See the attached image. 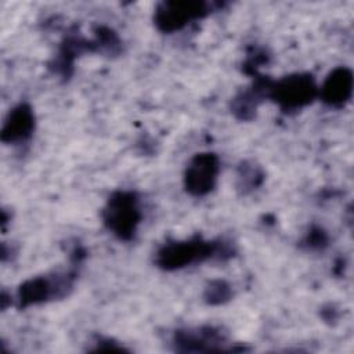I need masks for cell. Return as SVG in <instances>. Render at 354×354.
<instances>
[{
  "instance_id": "1",
  "label": "cell",
  "mask_w": 354,
  "mask_h": 354,
  "mask_svg": "<svg viewBox=\"0 0 354 354\" xmlns=\"http://www.w3.org/2000/svg\"><path fill=\"white\" fill-rule=\"evenodd\" d=\"M234 250L228 246V242L205 241L201 236H194L185 241H171L165 243L155 256V263L165 271H174L201 263L209 259H228Z\"/></svg>"
},
{
  "instance_id": "13",
  "label": "cell",
  "mask_w": 354,
  "mask_h": 354,
  "mask_svg": "<svg viewBox=\"0 0 354 354\" xmlns=\"http://www.w3.org/2000/svg\"><path fill=\"white\" fill-rule=\"evenodd\" d=\"M303 243L308 248V249H324L328 245V235L326 232L319 228V227H313L308 234L306 235V238L303 239Z\"/></svg>"
},
{
  "instance_id": "6",
  "label": "cell",
  "mask_w": 354,
  "mask_h": 354,
  "mask_svg": "<svg viewBox=\"0 0 354 354\" xmlns=\"http://www.w3.org/2000/svg\"><path fill=\"white\" fill-rule=\"evenodd\" d=\"M227 336L214 326H199L177 329L173 335V346L180 353H210V351H235Z\"/></svg>"
},
{
  "instance_id": "2",
  "label": "cell",
  "mask_w": 354,
  "mask_h": 354,
  "mask_svg": "<svg viewBox=\"0 0 354 354\" xmlns=\"http://www.w3.org/2000/svg\"><path fill=\"white\" fill-rule=\"evenodd\" d=\"M141 218L138 196L131 191L113 192L102 209L105 227L120 241H131L134 238Z\"/></svg>"
},
{
  "instance_id": "3",
  "label": "cell",
  "mask_w": 354,
  "mask_h": 354,
  "mask_svg": "<svg viewBox=\"0 0 354 354\" xmlns=\"http://www.w3.org/2000/svg\"><path fill=\"white\" fill-rule=\"evenodd\" d=\"M317 95L318 87L310 73H293L274 82L270 80L267 87V97L285 112L307 106Z\"/></svg>"
},
{
  "instance_id": "9",
  "label": "cell",
  "mask_w": 354,
  "mask_h": 354,
  "mask_svg": "<svg viewBox=\"0 0 354 354\" xmlns=\"http://www.w3.org/2000/svg\"><path fill=\"white\" fill-rule=\"evenodd\" d=\"M35 130V113L29 104L21 102L14 106L4 119L1 141L8 144L24 142L30 138Z\"/></svg>"
},
{
  "instance_id": "12",
  "label": "cell",
  "mask_w": 354,
  "mask_h": 354,
  "mask_svg": "<svg viewBox=\"0 0 354 354\" xmlns=\"http://www.w3.org/2000/svg\"><path fill=\"white\" fill-rule=\"evenodd\" d=\"M231 296H232L231 286L225 281H220V279L209 282L203 293V297L209 304H223L228 301Z\"/></svg>"
},
{
  "instance_id": "5",
  "label": "cell",
  "mask_w": 354,
  "mask_h": 354,
  "mask_svg": "<svg viewBox=\"0 0 354 354\" xmlns=\"http://www.w3.org/2000/svg\"><path fill=\"white\" fill-rule=\"evenodd\" d=\"M209 12L210 6L203 1H163L156 7L153 22L160 32L173 33Z\"/></svg>"
},
{
  "instance_id": "11",
  "label": "cell",
  "mask_w": 354,
  "mask_h": 354,
  "mask_svg": "<svg viewBox=\"0 0 354 354\" xmlns=\"http://www.w3.org/2000/svg\"><path fill=\"white\" fill-rule=\"evenodd\" d=\"M263 180H264V174L259 166L243 162L238 167V181H239L238 187L243 192L256 189L263 183Z\"/></svg>"
},
{
  "instance_id": "8",
  "label": "cell",
  "mask_w": 354,
  "mask_h": 354,
  "mask_svg": "<svg viewBox=\"0 0 354 354\" xmlns=\"http://www.w3.org/2000/svg\"><path fill=\"white\" fill-rule=\"evenodd\" d=\"M353 95V72L347 66L335 68L318 88V97L332 108H343Z\"/></svg>"
},
{
  "instance_id": "7",
  "label": "cell",
  "mask_w": 354,
  "mask_h": 354,
  "mask_svg": "<svg viewBox=\"0 0 354 354\" xmlns=\"http://www.w3.org/2000/svg\"><path fill=\"white\" fill-rule=\"evenodd\" d=\"M220 173V159L213 152L196 153L184 171L185 191L194 196H205L217 184Z\"/></svg>"
},
{
  "instance_id": "10",
  "label": "cell",
  "mask_w": 354,
  "mask_h": 354,
  "mask_svg": "<svg viewBox=\"0 0 354 354\" xmlns=\"http://www.w3.org/2000/svg\"><path fill=\"white\" fill-rule=\"evenodd\" d=\"M270 80L263 77H256V83L253 87L239 93L231 104V109L234 115L241 120H250L254 118L259 104L267 97V87Z\"/></svg>"
},
{
  "instance_id": "4",
  "label": "cell",
  "mask_w": 354,
  "mask_h": 354,
  "mask_svg": "<svg viewBox=\"0 0 354 354\" xmlns=\"http://www.w3.org/2000/svg\"><path fill=\"white\" fill-rule=\"evenodd\" d=\"M76 277L73 271L53 272L25 281L17 292V306L26 308L29 306L47 303L65 297L73 288Z\"/></svg>"
}]
</instances>
